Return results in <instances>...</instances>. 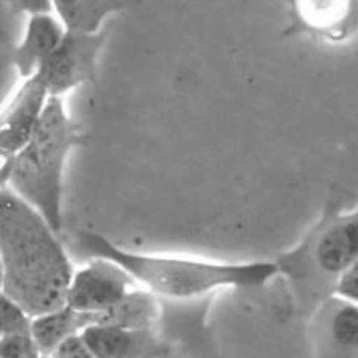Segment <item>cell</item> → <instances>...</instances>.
<instances>
[{"mask_svg":"<svg viewBox=\"0 0 358 358\" xmlns=\"http://www.w3.org/2000/svg\"><path fill=\"white\" fill-rule=\"evenodd\" d=\"M42 214L9 187L0 195L2 294L36 318L67 306L75 277L64 247Z\"/></svg>","mask_w":358,"mask_h":358,"instance_id":"cell-1","label":"cell"},{"mask_svg":"<svg viewBox=\"0 0 358 358\" xmlns=\"http://www.w3.org/2000/svg\"><path fill=\"white\" fill-rule=\"evenodd\" d=\"M78 247L91 259H109L122 266L148 292L170 299H190L217 289L260 287L275 275V262L217 264L186 257L131 253L100 234H78Z\"/></svg>","mask_w":358,"mask_h":358,"instance_id":"cell-2","label":"cell"},{"mask_svg":"<svg viewBox=\"0 0 358 358\" xmlns=\"http://www.w3.org/2000/svg\"><path fill=\"white\" fill-rule=\"evenodd\" d=\"M85 143V133L69 119L63 100L50 97L31 140L2 165L6 187L38 210L55 232L62 229L66 159L71 149Z\"/></svg>","mask_w":358,"mask_h":358,"instance_id":"cell-3","label":"cell"},{"mask_svg":"<svg viewBox=\"0 0 358 358\" xmlns=\"http://www.w3.org/2000/svg\"><path fill=\"white\" fill-rule=\"evenodd\" d=\"M358 262V208L342 213L341 196L327 202L323 217L301 244L275 260L287 277L301 311L315 309L335 296L342 275Z\"/></svg>","mask_w":358,"mask_h":358,"instance_id":"cell-4","label":"cell"},{"mask_svg":"<svg viewBox=\"0 0 358 358\" xmlns=\"http://www.w3.org/2000/svg\"><path fill=\"white\" fill-rule=\"evenodd\" d=\"M106 38L107 31L97 34L66 31L62 43L36 71L42 76L50 97L62 99L66 92L94 79Z\"/></svg>","mask_w":358,"mask_h":358,"instance_id":"cell-5","label":"cell"},{"mask_svg":"<svg viewBox=\"0 0 358 358\" xmlns=\"http://www.w3.org/2000/svg\"><path fill=\"white\" fill-rule=\"evenodd\" d=\"M136 280L109 259H91L90 264L75 272L71 280L67 306L78 313L99 314L109 311L136 290Z\"/></svg>","mask_w":358,"mask_h":358,"instance_id":"cell-6","label":"cell"},{"mask_svg":"<svg viewBox=\"0 0 358 358\" xmlns=\"http://www.w3.org/2000/svg\"><path fill=\"white\" fill-rule=\"evenodd\" d=\"M314 358H358V305L331 296L311 315Z\"/></svg>","mask_w":358,"mask_h":358,"instance_id":"cell-7","label":"cell"},{"mask_svg":"<svg viewBox=\"0 0 358 358\" xmlns=\"http://www.w3.org/2000/svg\"><path fill=\"white\" fill-rule=\"evenodd\" d=\"M50 92L39 73L22 83L0 119V155L3 161L26 148L43 116Z\"/></svg>","mask_w":358,"mask_h":358,"instance_id":"cell-8","label":"cell"},{"mask_svg":"<svg viewBox=\"0 0 358 358\" xmlns=\"http://www.w3.org/2000/svg\"><path fill=\"white\" fill-rule=\"evenodd\" d=\"M358 31V2H293L289 33L343 42Z\"/></svg>","mask_w":358,"mask_h":358,"instance_id":"cell-9","label":"cell"},{"mask_svg":"<svg viewBox=\"0 0 358 358\" xmlns=\"http://www.w3.org/2000/svg\"><path fill=\"white\" fill-rule=\"evenodd\" d=\"M66 36L63 24L51 14L30 15L27 31L17 46L12 63L22 78H31L39 67L52 55Z\"/></svg>","mask_w":358,"mask_h":358,"instance_id":"cell-10","label":"cell"},{"mask_svg":"<svg viewBox=\"0 0 358 358\" xmlns=\"http://www.w3.org/2000/svg\"><path fill=\"white\" fill-rule=\"evenodd\" d=\"M95 324H97V314L78 313L64 306L55 313L33 318L31 333L42 354L46 358H51L59 345Z\"/></svg>","mask_w":358,"mask_h":358,"instance_id":"cell-11","label":"cell"},{"mask_svg":"<svg viewBox=\"0 0 358 358\" xmlns=\"http://www.w3.org/2000/svg\"><path fill=\"white\" fill-rule=\"evenodd\" d=\"M149 331L116 326H91L79 336L97 358H140L150 342Z\"/></svg>","mask_w":358,"mask_h":358,"instance_id":"cell-12","label":"cell"},{"mask_svg":"<svg viewBox=\"0 0 358 358\" xmlns=\"http://www.w3.org/2000/svg\"><path fill=\"white\" fill-rule=\"evenodd\" d=\"M158 317V303L148 290H133L109 311L97 314V326H116L128 330H150Z\"/></svg>","mask_w":358,"mask_h":358,"instance_id":"cell-13","label":"cell"},{"mask_svg":"<svg viewBox=\"0 0 358 358\" xmlns=\"http://www.w3.org/2000/svg\"><path fill=\"white\" fill-rule=\"evenodd\" d=\"M54 9L62 18L66 31L97 34L103 21L121 9V2H80V0H55Z\"/></svg>","mask_w":358,"mask_h":358,"instance_id":"cell-14","label":"cell"},{"mask_svg":"<svg viewBox=\"0 0 358 358\" xmlns=\"http://www.w3.org/2000/svg\"><path fill=\"white\" fill-rule=\"evenodd\" d=\"M31 327L33 317L9 297L0 294V336L33 335Z\"/></svg>","mask_w":358,"mask_h":358,"instance_id":"cell-15","label":"cell"},{"mask_svg":"<svg viewBox=\"0 0 358 358\" xmlns=\"http://www.w3.org/2000/svg\"><path fill=\"white\" fill-rule=\"evenodd\" d=\"M0 358H46L33 335L0 336Z\"/></svg>","mask_w":358,"mask_h":358,"instance_id":"cell-16","label":"cell"},{"mask_svg":"<svg viewBox=\"0 0 358 358\" xmlns=\"http://www.w3.org/2000/svg\"><path fill=\"white\" fill-rule=\"evenodd\" d=\"M335 296L358 305V262L343 273L338 282Z\"/></svg>","mask_w":358,"mask_h":358,"instance_id":"cell-17","label":"cell"},{"mask_svg":"<svg viewBox=\"0 0 358 358\" xmlns=\"http://www.w3.org/2000/svg\"><path fill=\"white\" fill-rule=\"evenodd\" d=\"M51 358H97L87 347L82 338L73 336L59 345V348L52 354Z\"/></svg>","mask_w":358,"mask_h":358,"instance_id":"cell-18","label":"cell"}]
</instances>
